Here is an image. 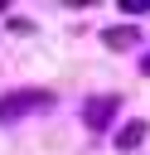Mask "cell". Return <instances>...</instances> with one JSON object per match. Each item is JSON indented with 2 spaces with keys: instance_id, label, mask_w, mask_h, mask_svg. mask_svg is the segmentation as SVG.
<instances>
[{
  "instance_id": "obj_1",
  "label": "cell",
  "mask_w": 150,
  "mask_h": 155,
  "mask_svg": "<svg viewBox=\"0 0 150 155\" xmlns=\"http://www.w3.org/2000/svg\"><path fill=\"white\" fill-rule=\"evenodd\" d=\"M34 102H48V92H10V97L0 102V116H15V111H24V107H34Z\"/></svg>"
},
{
  "instance_id": "obj_2",
  "label": "cell",
  "mask_w": 150,
  "mask_h": 155,
  "mask_svg": "<svg viewBox=\"0 0 150 155\" xmlns=\"http://www.w3.org/2000/svg\"><path fill=\"white\" fill-rule=\"evenodd\" d=\"M111 107H116V97L92 102V107H87V126H106V121H111Z\"/></svg>"
},
{
  "instance_id": "obj_3",
  "label": "cell",
  "mask_w": 150,
  "mask_h": 155,
  "mask_svg": "<svg viewBox=\"0 0 150 155\" xmlns=\"http://www.w3.org/2000/svg\"><path fill=\"white\" fill-rule=\"evenodd\" d=\"M116 140H121V150H135V145L145 140V121H131V126H121V136H116Z\"/></svg>"
},
{
  "instance_id": "obj_4",
  "label": "cell",
  "mask_w": 150,
  "mask_h": 155,
  "mask_svg": "<svg viewBox=\"0 0 150 155\" xmlns=\"http://www.w3.org/2000/svg\"><path fill=\"white\" fill-rule=\"evenodd\" d=\"M131 39H135V29H106V44L111 48H126Z\"/></svg>"
},
{
  "instance_id": "obj_5",
  "label": "cell",
  "mask_w": 150,
  "mask_h": 155,
  "mask_svg": "<svg viewBox=\"0 0 150 155\" xmlns=\"http://www.w3.org/2000/svg\"><path fill=\"white\" fill-rule=\"evenodd\" d=\"M145 73H150V58H145Z\"/></svg>"
}]
</instances>
